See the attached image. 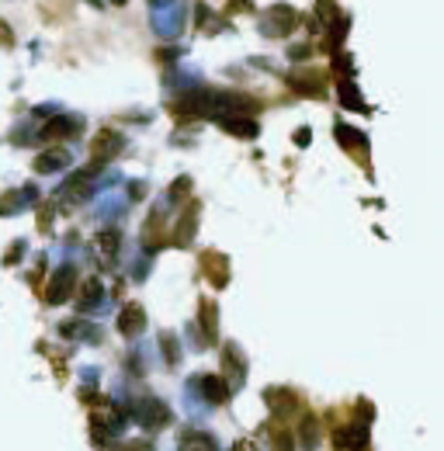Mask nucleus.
Masks as SVG:
<instances>
[{"label":"nucleus","mask_w":444,"mask_h":451,"mask_svg":"<svg viewBox=\"0 0 444 451\" xmlns=\"http://www.w3.org/2000/svg\"><path fill=\"white\" fill-rule=\"evenodd\" d=\"M73 291H77V271L70 267V264H63L56 275H52V282L45 288V302H52V306H59V302H66V299H73Z\"/></svg>","instance_id":"nucleus-3"},{"label":"nucleus","mask_w":444,"mask_h":451,"mask_svg":"<svg viewBox=\"0 0 444 451\" xmlns=\"http://www.w3.org/2000/svg\"><path fill=\"white\" fill-rule=\"evenodd\" d=\"M177 451H219V445L205 431H184L181 441H177Z\"/></svg>","instance_id":"nucleus-7"},{"label":"nucleus","mask_w":444,"mask_h":451,"mask_svg":"<svg viewBox=\"0 0 444 451\" xmlns=\"http://www.w3.org/2000/svg\"><path fill=\"white\" fill-rule=\"evenodd\" d=\"M115 327H119L121 337H139L143 327H146V313H143L136 302H128V306L119 313V323H115Z\"/></svg>","instance_id":"nucleus-5"},{"label":"nucleus","mask_w":444,"mask_h":451,"mask_svg":"<svg viewBox=\"0 0 444 451\" xmlns=\"http://www.w3.org/2000/svg\"><path fill=\"white\" fill-rule=\"evenodd\" d=\"M264 399L275 407V413H295V410H299V396H295V392H288V389H268V392H264Z\"/></svg>","instance_id":"nucleus-10"},{"label":"nucleus","mask_w":444,"mask_h":451,"mask_svg":"<svg viewBox=\"0 0 444 451\" xmlns=\"http://www.w3.org/2000/svg\"><path fill=\"white\" fill-rule=\"evenodd\" d=\"M70 164V153L66 150H49V153H42L39 160H35V170L39 174H49V170H59V167Z\"/></svg>","instance_id":"nucleus-13"},{"label":"nucleus","mask_w":444,"mask_h":451,"mask_svg":"<svg viewBox=\"0 0 444 451\" xmlns=\"http://www.w3.org/2000/svg\"><path fill=\"white\" fill-rule=\"evenodd\" d=\"M188 382H191V389H198V396L208 407H222L229 399V385H226L222 375H198V378H188Z\"/></svg>","instance_id":"nucleus-2"},{"label":"nucleus","mask_w":444,"mask_h":451,"mask_svg":"<svg viewBox=\"0 0 444 451\" xmlns=\"http://www.w3.org/2000/svg\"><path fill=\"white\" fill-rule=\"evenodd\" d=\"M364 445H368V427H361V423H347V427L333 431V448L337 451H364Z\"/></svg>","instance_id":"nucleus-4"},{"label":"nucleus","mask_w":444,"mask_h":451,"mask_svg":"<svg viewBox=\"0 0 444 451\" xmlns=\"http://www.w3.org/2000/svg\"><path fill=\"white\" fill-rule=\"evenodd\" d=\"M243 375H246V361H243L240 347H236V344H226V354H222V378L233 382V385H240Z\"/></svg>","instance_id":"nucleus-6"},{"label":"nucleus","mask_w":444,"mask_h":451,"mask_svg":"<svg viewBox=\"0 0 444 451\" xmlns=\"http://www.w3.org/2000/svg\"><path fill=\"white\" fill-rule=\"evenodd\" d=\"M63 337H80V340L97 344L101 340V330H94V323H83V320H66L63 323Z\"/></svg>","instance_id":"nucleus-11"},{"label":"nucleus","mask_w":444,"mask_h":451,"mask_svg":"<svg viewBox=\"0 0 444 451\" xmlns=\"http://www.w3.org/2000/svg\"><path fill=\"white\" fill-rule=\"evenodd\" d=\"M320 445V423H316V416H306L302 420V448L313 451Z\"/></svg>","instance_id":"nucleus-17"},{"label":"nucleus","mask_w":444,"mask_h":451,"mask_svg":"<svg viewBox=\"0 0 444 451\" xmlns=\"http://www.w3.org/2000/svg\"><path fill=\"white\" fill-rule=\"evenodd\" d=\"M160 347H163V361L170 368H177L181 365V340H177V333H160Z\"/></svg>","instance_id":"nucleus-14"},{"label":"nucleus","mask_w":444,"mask_h":451,"mask_svg":"<svg viewBox=\"0 0 444 451\" xmlns=\"http://www.w3.org/2000/svg\"><path fill=\"white\" fill-rule=\"evenodd\" d=\"M119 150H121V136H115V132H101V136L94 139V146H90V157H94V160H112Z\"/></svg>","instance_id":"nucleus-8"},{"label":"nucleus","mask_w":444,"mask_h":451,"mask_svg":"<svg viewBox=\"0 0 444 451\" xmlns=\"http://www.w3.org/2000/svg\"><path fill=\"white\" fill-rule=\"evenodd\" d=\"M226 128H229V132H236V136H257V125L253 122H229V119H226Z\"/></svg>","instance_id":"nucleus-18"},{"label":"nucleus","mask_w":444,"mask_h":451,"mask_svg":"<svg viewBox=\"0 0 444 451\" xmlns=\"http://www.w3.org/2000/svg\"><path fill=\"white\" fill-rule=\"evenodd\" d=\"M115 253H119V233H101L97 236V257H101V264L112 267L115 264Z\"/></svg>","instance_id":"nucleus-12"},{"label":"nucleus","mask_w":444,"mask_h":451,"mask_svg":"<svg viewBox=\"0 0 444 451\" xmlns=\"http://www.w3.org/2000/svg\"><path fill=\"white\" fill-rule=\"evenodd\" d=\"M271 448H275V451H292V434H288V431H275Z\"/></svg>","instance_id":"nucleus-19"},{"label":"nucleus","mask_w":444,"mask_h":451,"mask_svg":"<svg viewBox=\"0 0 444 451\" xmlns=\"http://www.w3.org/2000/svg\"><path fill=\"white\" fill-rule=\"evenodd\" d=\"M198 327H202L205 344H215L219 333H215V306H212V302H205L202 306V323H198Z\"/></svg>","instance_id":"nucleus-16"},{"label":"nucleus","mask_w":444,"mask_h":451,"mask_svg":"<svg viewBox=\"0 0 444 451\" xmlns=\"http://www.w3.org/2000/svg\"><path fill=\"white\" fill-rule=\"evenodd\" d=\"M101 299H104V288L97 278H90V282H83V295H80V309H97L101 306Z\"/></svg>","instance_id":"nucleus-15"},{"label":"nucleus","mask_w":444,"mask_h":451,"mask_svg":"<svg viewBox=\"0 0 444 451\" xmlns=\"http://www.w3.org/2000/svg\"><path fill=\"white\" fill-rule=\"evenodd\" d=\"M202 264L208 267V282H212V285H226V282H229V271H226L229 264H226V257H219L215 250H208V253H205Z\"/></svg>","instance_id":"nucleus-9"},{"label":"nucleus","mask_w":444,"mask_h":451,"mask_svg":"<svg viewBox=\"0 0 444 451\" xmlns=\"http://www.w3.org/2000/svg\"><path fill=\"white\" fill-rule=\"evenodd\" d=\"M132 416H136L139 427H146V431H163V427L170 423V410H167V403L157 399V396H143V399L132 407Z\"/></svg>","instance_id":"nucleus-1"}]
</instances>
